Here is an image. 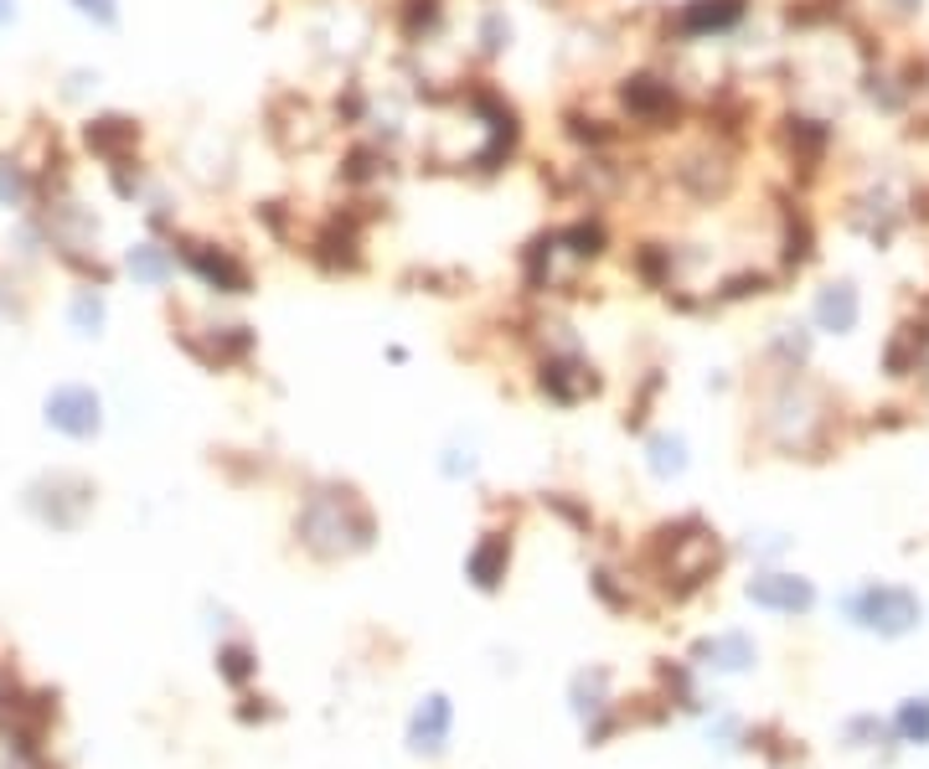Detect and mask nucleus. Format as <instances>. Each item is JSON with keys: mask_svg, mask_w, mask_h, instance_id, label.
<instances>
[{"mask_svg": "<svg viewBox=\"0 0 929 769\" xmlns=\"http://www.w3.org/2000/svg\"><path fill=\"white\" fill-rule=\"evenodd\" d=\"M300 537H305L316 552L367 548L372 516L356 506L352 491H326V496H310V506L300 512Z\"/></svg>", "mask_w": 929, "mask_h": 769, "instance_id": "obj_1", "label": "nucleus"}, {"mask_svg": "<svg viewBox=\"0 0 929 769\" xmlns=\"http://www.w3.org/2000/svg\"><path fill=\"white\" fill-rule=\"evenodd\" d=\"M181 258H186V269H192L207 290H218V295H248V290H254V269H248L233 248L181 237Z\"/></svg>", "mask_w": 929, "mask_h": 769, "instance_id": "obj_2", "label": "nucleus"}, {"mask_svg": "<svg viewBox=\"0 0 929 769\" xmlns=\"http://www.w3.org/2000/svg\"><path fill=\"white\" fill-rule=\"evenodd\" d=\"M847 614L857 620V625H868V631H878V635H904L919 620V599H914L909 589H863V594H852L847 599Z\"/></svg>", "mask_w": 929, "mask_h": 769, "instance_id": "obj_3", "label": "nucleus"}, {"mask_svg": "<svg viewBox=\"0 0 929 769\" xmlns=\"http://www.w3.org/2000/svg\"><path fill=\"white\" fill-rule=\"evenodd\" d=\"M620 103L631 109V119L651 124V130H667V124L682 114L676 88L667 78H651V73H635V78H625V88H620Z\"/></svg>", "mask_w": 929, "mask_h": 769, "instance_id": "obj_4", "label": "nucleus"}, {"mask_svg": "<svg viewBox=\"0 0 929 769\" xmlns=\"http://www.w3.org/2000/svg\"><path fill=\"white\" fill-rule=\"evenodd\" d=\"M47 424L73 439H88L99 429V398L88 393V388H58V393L47 398Z\"/></svg>", "mask_w": 929, "mask_h": 769, "instance_id": "obj_5", "label": "nucleus"}, {"mask_svg": "<svg viewBox=\"0 0 929 769\" xmlns=\"http://www.w3.org/2000/svg\"><path fill=\"white\" fill-rule=\"evenodd\" d=\"M749 599L759 610H780V614H800L811 610V584L806 578H795V573H759L749 584Z\"/></svg>", "mask_w": 929, "mask_h": 769, "instance_id": "obj_6", "label": "nucleus"}, {"mask_svg": "<svg viewBox=\"0 0 929 769\" xmlns=\"http://www.w3.org/2000/svg\"><path fill=\"white\" fill-rule=\"evenodd\" d=\"M863 316V300H857V284L852 279H831L816 290V326L831 335H847Z\"/></svg>", "mask_w": 929, "mask_h": 769, "instance_id": "obj_7", "label": "nucleus"}, {"mask_svg": "<svg viewBox=\"0 0 929 769\" xmlns=\"http://www.w3.org/2000/svg\"><path fill=\"white\" fill-rule=\"evenodd\" d=\"M599 388V377L594 367H584L578 356H548L542 362V393L553 398V403H578V398H589Z\"/></svg>", "mask_w": 929, "mask_h": 769, "instance_id": "obj_8", "label": "nucleus"}, {"mask_svg": "<svg viewBox=\"0 0 929 769\" xmlns=\"http://www.w3.org/2000/svg\"><path fill=\"white\" fill-rule=\"evenodd\" d=\"M310 258H316L320 269H356V264H362V237H356L352 222L331 218L316 237H310Z\"/></svg>", "mask_w": 929, "mask_h": 769, "instance_id": "obj_9", "label": "nucleus"}, {"mask_svg": "<svg viewBox=\"0 0 929 769\" xmlns=\"http://www.w3.org/2000/svg\"><path fill=\"white\" fill-rule=\"evenodd\" d=\"M738 16H744V0H687L676 16V32L682 37H712V32H729Z\"/></svg>", "mask_w": 929, "mask_h": 769, "instance_id": "obj_10", "label": "nucleus"}, {"mask_svg": "<svg viewBox=\"0 0 929 769\" xmlns=\"http://www.w3.org/2000/svg\"><path fill=\"white\" fill-rule=\"evenodd\" d=\"M676 176H682V186H687L697 202H712V197H723V192H729L733 166L723 156H693V160H682V166H676Z\"/></svg>", "mask_w": 929, "mask_h": 769, "instance_id": "obj_11", "label": "nucleus"}, {"mask_svg": "<svg viewBox=\"0 0 929 769\" xmlns=\"http://www.w3.org/2000/svg\"><path fill=\"white\" fill-rule=\"evenodd\" d=\"M83 139H88V150H99L109 166H119V160H124V150H135L139 130L130 124V119H94V124L83 130Z\"/></svg>", "mask_w": 929, "mask_h": 769, "instance_id": "obj_12", "label": "nucleus"}, {"mask_svg": "<svg viewBox=\"0 0 929 769\" xmlns=\"http://www.w3.org/2000/svg\"><path fill=\"white\" fill-rule=\"evenodd\" d=\"M408 739H414V749H444V739H450V703L444 697H424V708L414 712V729H408Z\"/></svg>", "mask_w": 929, "mask_h": 769, "instance_id": "obj_13", "label": "nucleus"}, {"mask_svg": "<svg viewBox=\"0 0 929 769\" xmlns=\"http://www.w3.org/2000/svg\"><path fill=\"white\" fill-rule=\"evenodd\" d=\"M506 558H512V552H506V537H486V542L470 552V578L480 584V589H496V584L506 578Z\"/></svg>", "mask_w": 929, "mask_h": 769, "instance_id": "obj_14", "label": "nucleus"}, {"mask_svg": "<svg viewBox=\"0 0 929 769\" xmlns=\"http://www.w3.org/2000/svg\"><path fill=\"white\" fill-rule=\"evenodd\" d=\"M558 237V248H569L574 258H599L604 254V222H589V218H578V222H569L563 233H553Z\"/></svg>", "mask_w": 929, "mask_h": 769, "instance_id": "obj_15", "label": "nucleus"}, {"mask_svg": "<svg viewBox=\"0 0 929 769\" xmlns=\"http://www.w3.org/2000/svg\"><path fill=\"white\" fill-rule=\"evenodd\" d=\"M439 16H444L439 0H398V26H403V37L408 41L429 37V32L439 26Z\"/></svg>", "mask_w": 929, "mask_h": 769, "instance_id": "obj_16", "label": "nucleus"}, {"mask_svg": "<svg viewBox=\"0 0 929 769\" xmlns=\"http://www.w3.org/2000/svg\"><path fill=\"white\" fill-rule=\"evenodd\" d=\"M124 264H130V274L145 279V284H166V279H171V269H176V264H171V254H166L160 243H139V248H130V258H124Z\"/></svg>", "mask_w": 929, "mask_h": 769, "instance_id": "obj_17", "label": "nucleus"}, {"mask_svg": "<svg viewBox=\"0 0 929 769\" xmlns=\"http://www.w3.org/2000/svg\"><path fill=\"white\" fill-rule=\"evenodd\" d=\"M697 656H712V667H723V671H744L754 661V646H749V635H718Z\"/></svg>", "mask_w": 929, "mask_h": 769, "instance_id": "obj_18", "label": "nucleus"}, {"mask_svg": "<svg viewBox=\"0 0 929 769\" xmlns=\"http://www.w3.org/2000/svg\"><path fill=\"white\" fill-rule=\"evenodd\" d=\"M635 269L646 284H672V248H661V243H646L640 254H635Z\"/></svg>", "mask_w": 929, "mask_h": 769, "instance_id": "obj_19", "label": "nucleus"}, {"mask_svg": "<svg viewBox=\"0 0 929 769\" xmlns=\"http://www.w3.org/2000/svg\"><path fill=\"white\" fill-rule=\"evenodd\" d=\"M651 465H656V475H682V465H687L682 439H651Z\"/></svg>", "mask_w": 929, "mask_h": 769, "instance_id": "obj_20", "label": "nucleus"}, {"mask_svg": "<svg viewBox=\"0 0 929 769\" xmlns=\"http://www.w3.org/2000/svg\"><path fill=\"white\" fill-rule=\"evenodd\" d=\"M73 326H78L83 335H99V326H103V300L94 295V290H83V295L73 300Z\"/></svg>", "mask_w": 929, "mask_h": 769, "instance_id": "obj_21", "label": "nucleus"}, {"mask_svg": "<svg viewBox=\"0 0 929 769\" xmlns=\"http://www.w3.org/2000/svg\"><path fill=\"white\" fill-rule=\"evenodd\" d=\"M899 729H904V739H919V744H925L929 739V703H909V708L899 712Z\"/></svg>", "mask_w": 929, "mask_h": 769, "instance_id": "obj_22", "label": "nucleus"}, {"mask_svg": "<svg viewBox=\"0 0 929 769\" xmlns=\"http://www.w3.org/2000/svg\"><path fill=\"white\" fill-rule=\"evenodd\" d=\"M0 202H11V207L26 202V176H21L16 166H5V160H0Z\"/></svg>", "mask_w": 929, "mask_h": 769, "instance_id": "obj_23", "label": "nucleus"}, {"mask_svg": "<svg viewBox=\"0 0 929 769\" xmlns=\"http://www.w3.org/2000/svg\"><path fill=\"white\" fill-rule=\"evenodd\" d=\"M73 5H78L88 21H99V26H114V21H119V5H114V0H73Z\"/></svg>", "mask_w": 929, "mask_h": 769, "instance_id": "obj_24", "label": "nucleus"}, {"mask_svg": "<svg viewBox=\"0 0 929 769\" xmlns=\"http://www.w3.org/2000/svg\"><path fill=\"white\" fill-rule=\"evenodd\" d=\"M480 37H486V52H501V47H506V37H512V26H506L501 16H491V21H486V32H480Z\"/></svg>", "mask_w": 929, "mask_h": 769, "instance_id": "obj_25", "label": "nucleus"}, {"mask_svg": "<svg viewBox=\"0 0 929 769\" xmlns=\"http://www.w3.org/2000/svg\"><path fill=\"white\" fill-rule=\"evenodd\" d=\"M222 671H228L233 682H243V676H248V651H222Z\"/></svg>", "mask_w": 929, "mask_h": 769, "instance_id": "obj_26", "label": "nucleus"}, {"mask_svg": "<svg viewBox=\"0 0 929 769\" xmlns=\"http://www.w3.org/2000/svg\"><path fill=\"white\" fill-rule=\"evenodd\" d=\"M919 5H925V0H889V11H893V16H914Z\"/></svg>", "mask_w": 929, "mask_h": 769, "instance_id": "obj_27", "label": "nucleus"}, {"mask_svg": "<svg viewBox=\"0 0 929 769\" xmlns=\"http://www.w3.org/2000/svg\"><path fill=\"white\" fill-rule=\"evenodd\" d=\"M5 21H16V0H0V26Z\"/></svg>", "mask_w": 929, "mask_h": 769, "instance_id": "obj_28", "label": "nucleus"}, {"mask_svg": "<svg viewBox=\"0 0 929 769\" xmlns=\"http://www.w3.org/2000/svg\"><path fill=\"white\" fill-rule=\"evenodd\" d=\"M0 310H5V295H0Z\"/></svg>", "mask_w": 929, "mask_h": 769, "instance_id": "obj_29", "label": "nucleus"}]
</instances>
